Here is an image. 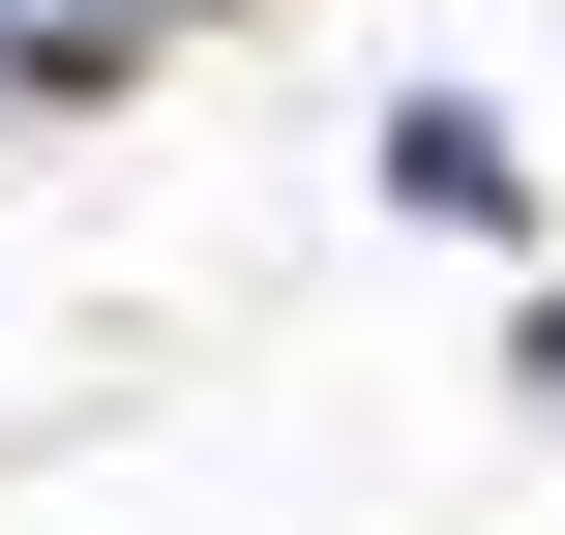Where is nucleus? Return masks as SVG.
Masks as SVG:
<instances>
[{
    "label": "nucleus",
    "mask_w": 565,
    "mask_h": 535,
    "mask_svg": "<svg viewBox=\"0 0 565 535\" xmlns=\"http://www.w3.org/2000/svg\"><path fill=\"white\" fill-rule=\"evenodd\" d=\"M149 30H179V0H0V60H30V89H89V60H149Z\"/></svg>",
    "instance_id": "nucleus-1"
}]
</instances>
